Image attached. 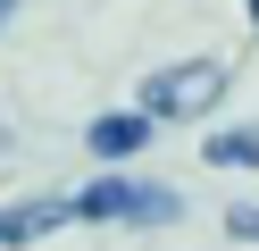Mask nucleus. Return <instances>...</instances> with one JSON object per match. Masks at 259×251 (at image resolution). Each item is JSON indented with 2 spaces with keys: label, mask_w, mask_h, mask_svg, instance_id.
Instances as JSON below:
<instances>
[{
  "label": "nucleus",
  "mask_w": 259,
  "mask_h": 251,
  "mask_svg": "<svg viewBox=\"0 0 259 251\" xmlns=\"http://www.w3.org/2000/svg\"><path fill=\"white\" fill-rule=\"evenodd\" d=\"M218 92H226L218 59H176V67H159V76H142V117H151V126H176V117H201Z\"/></svg>",
  "instance_id": "1"
},
{
  "label": "nucleus",
  "mask_w": 259,
  "mask_h": 251,
  "mask_svg": "<svg viewBox=\"0 0 259 251\" xmlns=\"http://www.w3.org/2000/svg\"><path fill=\"white\" fill-rule=\"evenodd\" d=\"M151 117H142V109H109V117H92V126H84V151H92V159H101V167H125V159H142V151H151Z\"/></svg>",
  "instance_id": "2"
},
{
  "label": "nucleus",
  "mask_w": 259,
  "mask_h": 251,
  "mask_svg": "<svg viewBox=\"0 0 259 251\" xmlns=\"http://www.w3.org/2000/svg\"><path fill=\"white\" fill-rule=\"evenodd\" d=\"M134 193H142L134 176H101V184H84V193H67V218L75 226H117V218L134 226Z\"/></svg>",
  "instance_id": "3"
},
{
  "label": "nucleus",
  "mask_w": 259,
  "mask_h": 251,
  "mask_svg": "<svg viewBox=\"0 0 259 251\" xmlns=\"http://www.w3.org/2000/svg\"><path fill=\"white\" fill-rule=\"evenodd\" d=\"M51 226H67V201H17V209H0V251L42 243Z\"/></svg>",
  "instance_id": "4"
},
{
  "label": "nucleus",
  "mask_w": 259,
  "mask_h": 251,
  "mask_svg": "<svg viewBox=\"0 0 259 251\" xmlns=\"http://www.w3.org/2000/svg\"><path fill=\"white\" fill-rule=\"evenodd\" d=\"M209 167H259V117L234 134H209Z\"/></svg>",
  "instance_id": "5"
},
{
  "label": "nucleus",
  "mask_w": 259,
  "mask_h": 251,
  "mask_svg": "<svg viewBox=\"0 0 259 251\" xmlns=\"http://www.w3.org/2000/svg\"><path fill=\"white\" fill-rule=\"evenodd\" d=\"M176 218H184V201H176L167 184H142L134 193V226H176Z\"/></svg>",
  "instance_id": "6"
},
{
  "label": "nucleus",
  "mask_w": 259,
  "mask_h": 251,
  "mask_svg": "<svg viewBox=\"0 0 259 251\" xmlns=\"http://www.w3.org/2000/svg\"><path fill=\"white\" fill-rule=\"evenodd\" d=\"M226 234H234V243H259V209H251V201H234V209H226Z\"/></svg>",
  "instance_id": "7"
},
{
  "label": "nucleus",
  "mask_w": 259,
  "mask_h": 251,
  "mask_svg": "<svg viewBox=\"0 0 259 251\" xmlns=\"http://www.w3.org/2000/svg\"><path fill=\"white\" fill-rule=\"evenodd\" d=\"M9 17H17V0H0V25H9Z\"/></svg>",
  "instance_id": "8"
},
{
  "label": "nucleus",
  "mask_w": 259,
  "mask_h": 251,
  "mask_svg": "<svg viewBox=\"0 0 259 251\" xmlns=\"http://www.w3.org/2000/svg\"><path fill=\"white\" fill-rule=\"evenodd\" d=\"M242 9H251V25H259V0H242Z\"/></svg>",
  "instance_id": "9"
}]
</instances>
